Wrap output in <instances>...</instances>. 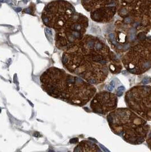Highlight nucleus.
I'll return each mask as SVG.
<instances>
[{
  "label": "nucleus",
  "mask_w": 151,
  "mask_h": 152,
  "mask_svg": "<svg viewBox=\"0 0 151 152\" xmlns=\"http://www.w3.org/2000/svg\"><path fill=\"white\" fill-rule=\"evenodd\" d=\"M62 63L70 74L93 85L103 83L110 74H118L123 69L121 61L105 42L89 34L64 51Z\"/></svg>",
  "instance_id": "obj_1"
},
{
  "label": "nucleus",
  "mask_w": 151,
  "mask_h": 152,
  "mask_svg": "<svg viewBox=\"0 0 151 152\" xmlns=\"http://www.w3.org/2000/svg\"><path fill=\"white\" fill-rule=\"evenodd\" d=\"M117 12L121 19L111 37L117 47L126 51L151 30V0H121Z\"/></svg>",
  "instance_id": "obj_2"
},
{
  "label": "nucleus",
  "mask_w": 151,
  "mask_h": 152,
  "mask_svg": "<svg viewBox=\"0 0 151 152\" xmlns=\"http://www.w3.org/2000/svg\"><path fill=\"white\" fill-rule=\"evenodd\" d=\"M40 82L42 89L49 96L79 107L87 104L97 92L94 85L55 67L41 74Z\"/></svg>",
  "instance_id": "obj_3"
},
{
  "label": "nucleus",
  "mask_w": 151,
  "mask_h": 152,
  "mask_svg": "<svg viewBox=\"0 0 151 152\" xmlns=\"http://www.w3.org/2000/svg\"><path fill=\"white\" fill-rule=\"evenodd\" d=\"M107 120L111 131L132 145L143 143L150 130L147 121L128 108H116L108 113Z\"/></svg>",
  "instance_id": "obj_4"
},
{
  "label": "nucleus",
  "mask_w": 151,
  "mask_h": 152,
  "mask_svg": "<svg viewBox=\"0 0 151 152\" xmlns=\"http://www.w3.org/2000/svg\"><path fill=\"white\" fill-rule=\"evenodd\" d=\"M128 72L140 75L151 69V36H146L132 45L121 56Z\"/></svg>",
  "instance_id": "obj_5"
},
{
  "label": "nucleus",
  "mask_w": 151,
  "mask_h": 152,
  "mask_svg": "<svg viewBox=\"0 0 151 152\" xmlns=\"http://www.w3.org/2000/svg\"><path fill=\"white\" fill-rule=\"evenodd\" d=\"M89 26V20L83 14L76 12L60 29L55 31V45L66 51L82 39Z\"/></svg>",
  "instance_id": "obj_6"
},
{
  "label": "nucleus",
  "mask_w": 151,
  "mask_h": 152,
  "mask_svg": "<svg viewBox=\"0 0 151 152\" xmlns=\"http://www.w3.org/2000/svg\"><path fill=\"white\" fill-rule=\"evenodd\" d=\"M76 12L75 8L68 1L56 0L48 3L44 7L41 20L47 27L56 31L62 28Z\"/></svg>",
  "instance_id": "obj_7"
},
{
  "label": "nucleus",
  "mask_w": 151,
  "mask_h": 152,
  "mask_svg": "<svg viewBox=\"0 0 151 152\" xmlns=\"http://www.w3.org/2000/svg\"><path fill=\"white\" fill-rule=\"evenodd\" d=\"M126 105L146 121H151V86H136L124 96Z\"/></svg>",
  "instance_id": "obj_8"
},
{
  "label": "nucleus",
  "mask_w": 151,
  "mask_h": 152,
  "mask_svg": "<svg viewBox=\"0 0 151 152\" xmlns=\"http://www.w3.org/2000/svg\"><path fill=\"white\" fill-rule=\"evenodd\" d=\"M83 7L89 12L93 21L105 23L114 17L119 7V0H81Z\"/></svg>",
  "instance_id": "obj_9"
},
{
  "label": "nucleus",
  "mask_w": 151,
  "mask_h": 152,
  "mask_svg": "<svg viewBox=\"0 0 151 152\" xmlns=\"http://www.w3.org/2000/svg\"><path fill=\"white\" fill-rule=\"evenodd\" d=\"M118 101L115 94L108 91H101L91 99L90 108L94 113L105 115L117 108Z\"/></svg>",
  "instance_id": "obj_10"
},
{
  "label": "nucleus",
  "mask_w": 151,
  "mask_h": 152,
  "mask_svg": "<svg viewBox=\"0 0 151 152\" xmlns=\"http://www.w3.org/2000/svg\"><path fill=\"white\" fill-rule=\"evenodd\" d=\"M74 152H101L99 146L93 142L83 140L76 146Z\"/></svg>",
  "instance_id": "obj_11"
},
{
  "label": "nucleus",
  "mask_w": 151,
  "mask_h": 152,
  "mask_svg": "<svg viewBox=\"0 0 151 152\" xmlns=\"http://www.w3.org/2000/svg\"><path fill=\"white\" fill-rule=\"evenodd\" d=\"M148 134L147 135V137L146 138V142H147V144L148 145V147L149 148V149L151 151V129L150 131H149Z\"/></svg>",
  "instance_id": "obj_12"
},
{
  "label": "nucleus",
  "mask_w": 151,
  "mask_h": 152,
  "mask_svg": "<svg viewBox=\"0 0 151 152\" xmlns=\"http://www.w3.org/2000/svg\"><path fill=\"white\" fill-rule=\"evenodd\" d=\"M124 90V87L123 86L118 87V88L117 90V95H118V96H121L123 95Z\"/></svg>",
  "instance_id": "obj_13"
},
{
  "label": "nucleus",
  "mask_w": 151,
  "mask_h": 152,
  "mask_svg": "<svg viewBox=\"0 0 151 152\" xmlns=\"http://www.w3.org/2000/svg\"><path fill=\"white\" fill-rule=\"evenodd\" d=\"M23 13H27L28 14H32V10H31V9H30V7H28V8H26L25 9L23 12Z\"/></svg>",
  "instance_id": "obj_14"
},
{
  "label": "nucleus",
  "mask_w": 151,
  "mask_h": 152,
  "mask_svg": "<svg viewBox=\"0 0 151 152\" xmlns=\"http://www.w3.org/2000/svg\"><path fill=\"white\" fill-rule=\"evenodd\" d=\"M70 142L71 144H76L78 142V139L77 138H72V140H70Z\"/></svg>",
  "instance_id": "obj_15"
},
{
  "label": "nucleus",
  "mask_w": 151,
  "mask_h": 152,
  "mask_svg": "<svg viewBox=\"0 0 151 152\" xmlns=\"http://www.w3.org/2000/svg\"><path fill=\"white\" fill-rule=\"evenodd\" d=\"M17 12H21V10H22V9H21V8L20 7H18V8H15V9Z\"/></svg>",
  "instance_id": "obj_16"
},
{
  "label": "nucleus",
  "mask_w": 151,
  "mask_h": 152,
  "mask_svg": "<svg viewBox=\"0 0 151 152\" xmlns=\"http://www.w3.org/2000/svg\"><path fill=\"white\" fill-rule=\"evenodd\" d=\"M7 0H0V2H7Z\"/></svg>",
  "instance_id": "obj_17"
},
{
  "label": "nucleus",
  "mask_w": 151,
  "mask_h": 152,
  "mask_svg": "<svg viewBox=\"0 0 151 152\" xmlns=\"http://www.w3.org/2000/svg\"><path fill=\"white\" fill-rule=\"evenodd\" d=\"M22 1H23V2L25 4H27L29 0H22Z\"/></svg>",
  "instance_id": "obj_18"
}]
</instances>
